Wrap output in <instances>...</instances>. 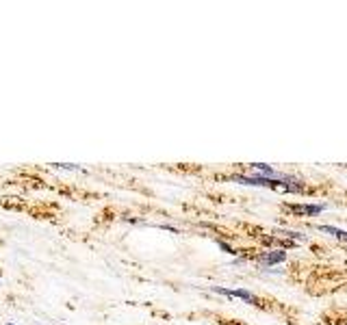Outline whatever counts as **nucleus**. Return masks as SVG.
<instances>
[{
  "mask_svg": "<svg viewBox=\"0 0 347 325\" xmlns=\"http://www.w3.org/2000/svg\"><path fill=\"white\" fill-rule=\"evenodd\" d=\"M234 182L241 184H252V186H269L276 191H304V184L286 176H278V178H265V176H234Z\"/></svg>",
  "mask_w": 347,
  "mask_h": 325,
  "instance_id": "f257e3e1",
  "label": "nucleus"
},
{
  "mask_svg": "<svg viewBox=\"0 0 347 325\" xmlns=\"http://www.w3.org/2000/svg\"><path fill=\"white\" fill-rule=\"evenodd\" d=\"M213 292H219V295H226V297H239V299H243V302L247 304H254L256 306L258 304V297L256 295H252L250 290H245V288H221V286H213Z\"/></svg>",
  "mask_w": 347,
  "mask_h": 325,
  "instance_id": "f03ea898",
  "label": "nucleus"
},
{
  "mask_svg": "<svg viewBox=\"0 0 347 325\" xmlns=\"http://www.w3.org/2000/svg\"><path fill=\"white\" fill-rule=\"evenodd\" d=\"M286 208H291L297 214H319L325 210V204H289Z\"/></svg>",
  "mask_w": 347,
  "mask_h": 325,
  "instance_id": "7ed1b4c3",
  "label": "nucleus"
},
{
  "mask_svg": "<svg viewBox=\"0 0 347 325\" xmlns=\"http://www.w3.org/2000/svg\"><path fill=\"white\" fill-rule=\"evenodd\" d=\"M286 258V252L284 250H273V252H267L260 256V264L269 266V264H276V262H282Z\"/></svg>",
  "mask_w": 347,
  "mask_h": 325,
  "instance_id": "20e7f679",
  "label": "nucleus"
},
{
  "mask_svg": "<svg viewBox=\"0 0 347 325\" xmlns=\"http://www.w3.org/2000/svg\"><path fill=\"white\" fill-rule=\"evenodd\" d=\"M319 230L328 232V234H334V236L341 238V240H347V232L345 230H338V228H334V226H319Z\"/></svg>",
  "mask_w": 347,
  "mask_h": 325,
  "instance_id": "39448f33",
  "label": "nucleus"
},
{
  "mask_svg": "<svg viewBox=\"0 0 347 325\" xmlns=\"http://www.w3.org/2000/svg\"><path fill=\"white\" fill-rule=\"evenodd\" d=\"M7 325H13V323H7Z\"/></svg>",
  "mask_w": 347,
  "mask_h": 325,
  "instance_id": "423d86ee",
  "label": "nucleus"
},
{
  "mask_svg": "<svg viewBox=\"0 0 347 325\" xmlns=\"http://www.w3.org/2000/svg\"><path fill=\"white\" fill-rule=\"evenodd\" d=\"M0 276H3V271H0Z\"/></svg>",
  "mask_w": 347,
  "mask_h": 325,
  "instance_id": "0eeeda50",
  "label": "nucleus"
}]
</instances>
